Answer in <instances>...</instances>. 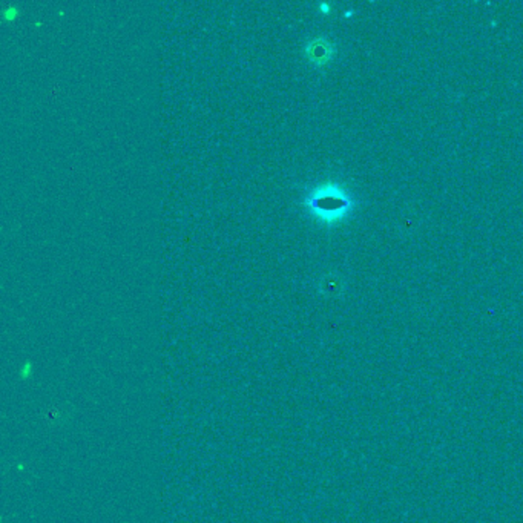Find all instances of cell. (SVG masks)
Instances as JSON below:
<instances>
[{"label": "cell", "mask_w": 523, "mask_h": 523, "mask_svg": "<svg viewBox=\"0 0 523 523\" xmlns=\"http://www.w3.org/2000/svg\"><path fill=\"white\" fill-rule=\"evenodd\" d=\"M307 206L310 212L320 220L326 223H333L346 214L348 201L340 188L333 184H322L318 186L312 194L307 197Z\"/></svg>", "instance_id": "obj_1"}, {"label": "cell", "mask_w": 523, "mask_h": 523, "mask_svg": "<svg viewBox=\"0 0 523 523\" xmlns=\"http://www.w3.org/2000/svg\"><path fill=\"white\" fill-rule=\"evenodd\" d=\"M306 54L312 63L324 65L330 60L332 48H330L329 42L324 41V38H313L306 46Z\"/></svg>", "instance_id": "obj_2"}, {"label": "cell", "mask_w": 523, "mask_h": 523, "mask_svg": "<svg viewBox=\"0 0 523 523\" xmlns=\"http://www.w3.org/2000/svg\"><path fill=\"white\" fill-rule=\"evenodd\" d=\"M2 16H3L5 21H8V22L16 21V17L19 16L17 6H16V5H8V6H5V8L2 10Z\"/></svg>", "instance_id": "obj_3"}, {"label": "cell", "mask_w": 523, "mask_h": 523, "mask_svg": "<svg viewBox=\"0 0 523 523\" xmlns=\"http://www.w3.org/2000/svg\"><path fill=\"white\" fill-rule=\"evenodd\" d=\"M318 10L322 11L324 14H329V12H330V5L329 3H320V5H318Z\"/></svg>", "instance_id": "obj_4"}]
</instances>
